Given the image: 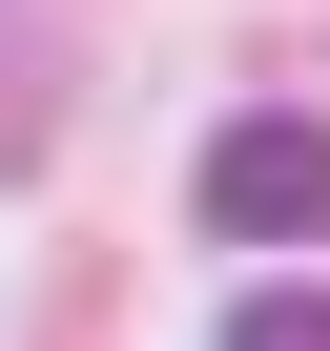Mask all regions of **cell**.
<instances>
[{
	"mask_svg": "<svg viewBox=\"0 0 330 351\" xmlns=\"http://www.w3.org/2000/svg\"><path fill=\"white\" fill-rule=\"evenodd\" d=\"M248 351H330V289H248Z\"/></svg>",
	"mask_w": 330,
	"mask_h": 351,
	"instance_id": "cell-3",
	"label": "cell"
},
{
	"mask_svg": "<svg viewBox=\"0 0 330 351\" xmlns=\"http://www.w3.org/2000/svg\"><path fill=\"white\" fill-rule=\"evenodd\" d=\"M42 124H62V21L0 0V165H42Z\"/></svg>",
	"mask_w": 330,
	"mask_h": 351,
	"instance_id": "cell-2",
	"label": "cell"
},
{
	"mask_svg": "<svg viewBox=\"0 0 330 351\" xmlns=\"http://www.w3.org/2000/svg\"><path fill=\"white\" fill-rule=\"evenodd\" d=\"M186 207H207V248H309V228H330V124H309V104H248V124H207Z\"/></svg>",
	"mask_w": 330,
	"mask_h": 351,
	"instance_id": "cell-1",
	"label": "cell"
}]
</instances>
